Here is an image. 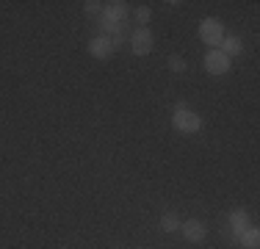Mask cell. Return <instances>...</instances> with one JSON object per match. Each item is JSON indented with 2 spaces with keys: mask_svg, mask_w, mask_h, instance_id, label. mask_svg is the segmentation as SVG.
<instances>
[{
  "mask_svg": "<svg viewBox=\"0 0 260 249\" xmlns=\"http://www.w3.org/2000/svg\"><path fill=\"white\" fill-rule=\"evenodd\" d=\"M172 124H175L180 133H200L202 130V116L194 114V111H188L183 103H177L175 108V119H172Z\"/></svg>",
  "mask_w": 260,
  "mask_h": 249,
  "instance_id": "cell-1",
  "label": "cell"
},
{
  "mask_svg": "<svg viewBox=\"0 0 260 249\" xmlns=\"http://www.w3.org/2000/svg\"><path fill=\"white\" fill-rule=\"evenodd\" d=\"M200 36L208 47H221V42H224V25H221V20L208 17V20H202V25H200Z\"/></svg>",
  "mask_w": 260,
  "mask_h": 249,
  "instance_id": "cell-2",
  "label": "cell"
},
{
  "mask_svg": "<svg viewBox=\"0 0 260 249\" xmlns=\"http://www.w3.org/2000/svg\"><path fill=\"white\" fill-rule=\"evenodd\" d=\"M152 47H155V36L147 28H139L130 34V53L133 55H150Z\"/></svg>",
  "mask_w": 260,
  "mask_h": 249,
  "instance_id": "cell-3",
  "label": "cell"
},
{
  "mask_svg": "<svg viewBox=\"0 0 260 249\" xmlns=\"http://www.w3.org/2000/svg\"><path fill=\"white\" fill-rule=\"evenodd\" d=\"M116 53V47H114V42H111V36H94V39L89 42V55H94V58H111V55Z\"/></svg>",
  "mask_w": 260,
  "mask_h": 249,
  "instance_id": "cell-4",
  "label": "cell"
},
{
  "mask_svg": "<svg viewBox=\"0 0 260 249\" xmlns=\"http://www.w3.org/2000/svg\"><path fill=\"white\" fill-rule=\"evenodd\" d=\"M205 70L210 75H224V72H230V58L221 50H210L205 55Z\"/></svg>",
  "mask_w": 260,
  "mask_h": 249,
  "instance_id": "cell-5",
  "label": "cell"
},
{
  "mask_svg": "<svg viewBox=\"0 0 260 249\" xmlns=\"http://www.w3.org/2000/svg\"><path fill=\"white\" fill-rule=\"evenodd\" d=\"M180 230H183V238L191 241V244H200V241H205V235H208V227L200 219H188L185 224H180Z\"/></svg>",
  "mask_w": 260,
  "mask_h": 249,
  "instance_id": "cell-6",
  "label": "cell"
},
{
  "mask_svg": "<svg viewBox=\"0 0 260 249\" xmlns=\"http://www.w3.org/2000/svg\"><path fill=\"white\" fill-rule=\"evenodd\" d=\"M103 14L122 25V22H127V17H130V6L125 3V0H114V3H105Z\"/></svg>",
  "mask_w": 260,
  "mask_h": 249,
  "instance_id": "cell-7",
  "label": "cell"
},
{
  "mask_svg": "<svg viewBox=\"0 0 260 249\" xmlns=\"http://www.w3.org/2000/svg\"><path fill=\"white\" fill-rule=\"evenodd\" d=\"M246 227H249V216H246V210H233L230 213V233L238 238Z\"/></svg>",
  "mask_w": 260,
  "mask_h": 249,
  "instance_id": "cell-8",
  "label": "cell"
},
{
  "mask_svg": "<svg viewBox=\"0 0 260 249\" xmlns=\"http://www.w3.org/2000/svg\"><path fill=\"white\" fill-rule=\"evenodd\" d=\"M221 53H224L227 58L241 55V53H244V42H241L238 36H224V42H221Z\"/></svg>",
  "mask_w": 260,
  "mask_h": 249,
  "instance_id": "cell-9",
  "label": "cell"
},
{
  "mask_svg": "<svg viewBox=\"0 0 260 249\" xmlns=\"http://www.w3.org/2000/svg\"><path fill=\"white\" fill-rule=\"evenodd\" d=\"M238 241H241V246H244V249H260V233H257V227H246L244 233L238 235Z\"/></svg>",
  "mask_w": 260,
  "mask_h": 249,
  "instance_id": "cell-10",
  "label": "cell"
},
{
  "mask_svg": "<svg viewBox=\"0 0 260 249\" xmlns=\"http://www.w3.org/2000/svg\"><path fill=\"white\" fill-rule=\"evenodd\" d=\"M160 230H164V233H175V230H180L177 216L175 213H164V219H160Z\"/></svg>",
  "mask_w": 260,
  "mask_h": 249,
  "instance_id": "cell-11",
  "label": "cell"
},
{
  "mask_svg": "<svg viewBox=\"0 0 260 249\" xmlns=\"http://www.w3.org/2000/svg\"><path fill=\"white\" fill-rule=\"evenodd\" d=\"M83 9H86V14H89V17H100L103 9H105V3H100V0H89Z\"/></svg>",
  "mask_w": 260,
  "mask_h": 249,
  "instance_id": "cell-12",
  "label": "cell"
},
{
  "mask_svg": "<svg viewBox=\"0 0 260 249\" xmlns=\"http://www.w3.org/2000/svg\"><path fill=\"white\" fill-rule=\"evenodd\" d=\"M133 17H136V22L147 25V22H150V17H152V11L147 9V6H141V9H136V11H133Z\"/></svg>",
  "mask_w": 260,
  "mask_h": 249,
  "instance_id": "cell-13",
  "label": "cell"
},
{
  "mask_svg": "<svg viewBox=\"0 0 260 249\" xmlns=\"http://www.w3.org/2000/svg\"><path fill=\"white\" fill-rule=\"evenodd\" d=\"M169 67H172V72H185V61L180 58V55H172V58H169Z\"/></svg>",
  "mask_w": 260,
  "mask_h": 249,
  "instance_id": "cell-14",
  "label": "cell"
}]
</instances>
